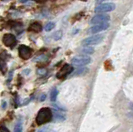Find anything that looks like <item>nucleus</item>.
<instances>
[{
  "label": "nucleus",
  "mask_w": 133,
  "mask_h": 132,
  "mask_svg": "<svg viewBox=\"0 0 133 132\" xmlns=\"http://www.w3.org/2000/svg\"><path fill=\"white\" fill-rule=\"evenodd\" d=\"M108 27H109V23H108L107 22L99 23V24H96V25H94L93 27H91L90 32L92 34H96V33H97V32L107 30Z\"/></svg>",
  "instance_id": "8"
},
{
  "label": "nucleus",
  "mask_w": 133,
  "mask_h": 132,
  "mask_svg": "<svg viewBox=\"0 0 133 132\" xmlns=\"http://www.w3.org/2000/svg\"><path fill=\"white\" fill-rule=\"evenodd\" d=\"M46 95L45 94H43L42 96H40V101H45V99H46Z\"/></svg>",
  "instance_id": "23"
},
{
  "label": "nucleus",
  "mask_w": 133,
  "mask_h": 132,
  "mask_svg": "<svg viewBox=\"0 0 133 132\" xmlns=\"http://www.w3.org/2000/svg\"><path fill=\"white\" fill-rule=\"evenodd\" d=\"M3 44L7 47H14L15 46V44L17 43V39L15 38V36L14 34L11 33H7L3 36Z\"/></svg>",
  "instance_id": "7"
},
{
  "label": "nucleus",
  "mask_w": 133,
  "mask_h": 132,
  "mask_svg": "<svg viewBox=\"0 0 133 132\" xmlns=\"http://www.w3.org/2000/svg\"><path fill=\"white\" fill-rule=\"evenodd\" d=\"M3 1H8V0H3Z\"/></svg>",
  "instance_id": "30"
},
{
  "label": "nucleus",
  "mask_w": 133,
  "mask_h": 132,
  "mask_svg": "<svg viewBox=\"0 0 133 132\" xmlns=\"http://www.w3.org/2000/svg\"><path fill=\"white\" fill-rule=\"evenodd\" d=\"M52 118V112L51 109L48 108V107H44V108H42L38 113L36 117V122L37 125H43L49 122Z\"/></svg>",
  "instance_id": "1"
},
{
  "label": "nucleus",
  "mask_w": 133,
  "mask_h": 132,
  "mask_svg": "<svg viewBox=\"0 0 133 132\" xmlns=\"http://www.w3.org/2000/svg\"><path fill=\"white\" fill-rule=\"evenodd\" d=\"M21 1H23V2H24V1H25V0H21Z\"/></svg>",
  "instance_id": "29"
},
{
  "label": "nucleus",
  "mask_w": 133,
  "mask_h": 132,
  "mask_svg": "<svg viewBox=\"0 0 133 132\" xmlns=\"http://www.w3.org/2000/svg\"><path fill=\"white\" fill-rule=\"evenodd\" d=\"M18 52H19V57L21 58L27 60L31 57L32 52L30 47L25 46V45H21L18 49Z\"/></svg>",
  "instance_id": "6"
},
{
  "label": "nucleus",
  "mask_w": 133,
  "mask_h": 132,
  "mask_svg": "<svg viewBox=\"0 0 133 132\" xmlns=\"http://www.w3.org/2000/svg\"><path fill=\"white\" fill-rule=\"evenodd\" d=\"M57 95H58V91L56 88L52 89V91L51 92V95H50V99H51L52 101H55L57 100Z\"/></svg>",
  "instance_id": "15"
},
{
  "label": "nucleus",
  "mask_w": 133,
  "mask_h": 132,
  "mask_svg": "<svg viewBox=\"0 0 133 132\" xmlns=\"http://www.w3.org/2000/svg\"><path fill=\"white\" fill-rule=\"evenodd\" d=\"M128 115L130 116L131 118H133V112H131V113H130V114H128Z\"/></svg>",
  "instance_id": "27"
},
{
  "label": "nucleus",
  "mask_w": 133,
  "mask_h": 132,
  "mask_svg": "<svg viewBox=\"0 0 133 132\" xmlns=\"http://www.w3.org/2000/svg\"><path fill=\"white\" fill-rule=\"evenodd\" d=\"M73 71V68L71 67L68 64H65L63 67H62V69L57 74V77L58 79H61V78H63L66 76L69 75L70 73H72V72Z\"/></svg>",
  "instance_id": "9"
},
{
  "label": "nucleus",
  "mask_w": 133,
  "mask_h": 132,
  "mask_svg": "<svg viewBox=\"0 0 133 132\" xmlns=\"http://www.w3.org/2000/svg\"><path fill=\"white\" fill-rule=\"evenodd\" d=\"M0 132H10V131L8 130L7 127L2 126H0Z\"/></svg>",
  "instance_id": "21"
},
{
  "label": "nucleus",
  "mask_w": 133,
  "mask_h": 132,
  "mask_svg": "<svg viewBox=\"0 0 133 132\" xmlns=\"http://www.w3.org/2000/svg\"><path fill=\"white\" fill-rule=\"evenodd\" d=\"M97 3H102V2H104V1H107V0H96Z\"/></svg>",
  "instance_id": "25"
},
{
  "label": "nucleus",
  "mask_w": 133,
  "mask_h": 132,
  "mask_svg": "<svg viewBox=\"0 0 133 132\" xmlns=\"http://www.w3.org/2000/svg\"><path fill=\"white\" fill-rule=\"evenodd\" d=\"M36 1H37V0H36Z\"/></svg>",
  "instance_id": "31"
},
{
  "label": "nucleus",
  "mask_w": 133,
  "mask_h": 132,
  "mask_svg": "<svg viewBox=\"0 0 133 132\" xmlns=\"http://www.w3.org/2000/svg\"><path fill=\"white\" fill-rule=\"evenodd\" d=\"M47 71H46V69H43V68H40L37 70V74H39V75L43 76V75H45Z\"/></svg>",
  "instance_id": "20"
},
{
  "label": "nucleus",
  "mask_w": 133,
  "mask_h": 132,
  "mask_svg": "<svg viewBox=\"0 0 133 132\" xmlns=\"http://www.w3.org/2000/svg\"><path fill=\"white\" fill-rule=\"evenodd\" d=\"M110 20V16L104 14V13H100L98 15H96L91 18L90 23L92 25H96V24L102 23H107Z\"/></svg>",
  "instance_id": "5"
},
{
  "label": "nucleus",
  "mask_w": 133,
  "mask_h": 132,
  "mask_svg": "<svg viewBox=\"0 0 133 132\" xmlns=\"http://www.w3.org/2000/svg\"><path fill=\"white\" fill-rule=\"evenodd\" d=\"M54 27H55V23H52V22H50V23L46 24L45 27H44V29H45V31L49 32V31H51L52 28H54Z\"/></svg>",
  "instance_id": "17"
},
{
  "label": "nucleus",
  "mask_w": 133,
  "mask_h": 132,
  "mask_svg": "<svg viewBox=\"0 0 133 132\" xmlns=\"http://www.w3.org/2000/svg\"><path fill=\"white\" fill-rule=\"evenodd\" d=\"M6 58L3 57V53L0 55V71H2L3 73L6 71Z\"/></svg>",
  "instance_id": "11"
},
{
  "label": "nucleus",
  "mask_w": 133,
  "mask_h": 132,
  "mask_svg": "<svg viewBox=\"0 0 133 132\" xmlns=\"http://www.w3.org/2000/svg\"><path fill=\"white\" fill-rule=\"evenodd\" d=\"M87 72H88V69H87V67H81L80 68L77 69L76 71H75L72 74L73 77H76V76H82V75H84V74H86Z\"/></svg>",
  "instance_id": "12"
},
{
  "label": "nucleus",
  "mask_w": 133,
  "mask_h": 132,
  "mask_svg": "<svg viewBox=\"0 0 133 132\" xmlns=\"http://www.w3.org/2000/svg\"><path fill=\"white\" fill-rule=\"evenodd\" d=\"M37 132H57V131L51 129L50 127L45 126V127H43V128H41V129H39L37 130Z\"/></svg>",
  "instance_id": "18"
},
{
  "label": "nucleus",
  "mask_w": 133,
  "mask_h": 132,
  "mask_svg": "<svg viewBox=\"0 0 133 132\" xmlns=\"http://www.w3.org/2000/svg\"><path fill=\"white\" fill-rule=\"evenodd\" d=\"M6 105H7V104H6V102H5V101H3V105H2V108H3V109H5Z\"/></svg>",
  "instance_id": "24"
},
{
  "label": "nucleus",
  "mask_w": 133,
  "mask_h": 132,
  "mask_svg": "<svg viewBox=\"0 0 133 132\" xmlns=\"http://www.w3.org/2000/svg\"><path fill=\"white\" fill-rule=\"evenodd\" d=\"M14 132H23V123H22V121H18L15 124Z\"/></svg>",
  "instance_id": "13"
},
{
  "label": "nucleus",
  "mask_w": 133,
  "mask_h": 132,
  "mask_svg": "<svg viewBox=\"0 0 133 132\" xmlns=\"http://www.w3.org/2000/svg\"><path fill=\"white\" fill-rule=\"evenodd\" d=\"M104 39V35L102 34H95L91 37H88V38H85L82 41V45L83 46H91V45H97L101 43Z\"/></svg>",
  "instance_id": "2"
},
{
  "label": "nucleus",
  "mask_w": 133,
  "mask_h": 132,
  "mask_svg": "<svg viewBox=\"0 0 133 132\" xmlns=\"http://www.w3.org/2000/svg\"><path fill=\"white\" fill-rule=\"evenodd\" d=\"M131 110H133V104H132V105L131 106Z\"/></svg>",
  "instance_id": "28"
},
{
  "label": "nucleus",
  "mask_w": 133,
  "mask_h": 132,
  "mask_svg": "<svg viewBox=\"0 0 133 132\" xmlns=\"http://www.w3.org/2000/svg\"><path fill=\"white\" fill-rule=\"evenodd\" d=\"M62 31H57L53 33L52 38L54 40L57 41V40H60L62 38Z\"/></svg>",
  "instance_id": "16"
},
{
  "label": "nucleus",
  "mask_w": 133,
  "mask_h": 132,
  "mask_svg": "<svg viewBox=\"0 0 133 132\" xmlns=\"http://www.w3.org/2000/svg\"><path fill=\"white\" fill-rule=\"evenodd\" d=\"M42 25L39 23H32L30 27H29V30L30 31H33L35 32H39L42 31Z\"/></svg>",
  "instance_id": "10"
},
{
  "label": "nucleus",
  "mask_w": 133,
  "mask_h": 132,
  "mask_svg": "<svg viewBox=\"0 0 133 132\" xmlns=\"http://www.w3.org/2000/svg\"><path fill=\"white\" fill-rule=\"evenodd\" d=\"M116 5L112 3H102L97 7H96L95 13H109L115 10Z\"/></svg>",
  "instance_id": "4"
},
{
  "label": "nucleus",
  "mask_w": 133,
  "mask_h": 132,
  "mask_svg": "<svg viewBox=\"0 0 133 132\" xmlns=\"http://www.w3.org/2000/svg\"><path fill=\"white\" fill-rule=\"evenodd\" d=\"M82 52L83 53H84V54L91 55V54H92V53L94 52V49H93V47H91L86 46V47L82 50Z\"/></svg>",
  "instance_id": "14"
},
{
  "label": "nucleus",
  "mask_w": 133,
  "mask_h": 132,
  "mask_svg": "<svg viewBox=\"0 0 133 132\" xmlns=\"http://www.w3.org/2000/svg\"><path fill=\"white\" fill-rule=\"evenodd\" d=\"M29 72H30V71H29V70H25V71L23 72V73H26V74H28Z\"/></svg>",
  "instance_id": "26"
},
{
  "label": "nucleus",
  "mask_w": 133,
  "mask_h": 132,
  "mask_svg": "<svg viewBox=\"0 0 133 132\" xmlns=\"http://www.w3.org/2000/svg\"><path fill=\"white\" fill-rule=\"evenodd\" d=\"M54 118H55L56 121H63L65 119L63 115H62L61 114H58L57 112H56L54 114Z\"/></svg>",
  "instance_id": "19"
},
{
  "label": "nucleus",
  "mask_w": 133,
  "mask_h": 132,
  "mask_svg": "<svg viewBox=\"0 0 133 132\" xmlns=\"http://www.w3.org/2000/svg\"><path fill=\"white\" fill-rule=\"evenodd\" d=\"M47 59V57H46L45 56H41V57H38L37 58H36V59H34V61H44V60H46Z\"/></svg>",
  "instance_id": "22"
},
{
  "label": "nucleus",
  "mask_w": 133,
  "mask_h": 132,
  "mask_svg": "<svg viewBox=\"0 0 133 132\" xmlns=\"http://www.w3.org/2000/svg\"><path fill=\"white\" fill-rule=\"evenodd\" d=\"M91 57L88 56H78L72 59V64L75 67H83L91 62Z\"/></svg>",
  "instance_id": "3"
}]
</instances>
